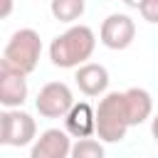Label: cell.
<instances>
[{"mask_svg": "<svg viewBox=\"0 0 158 158\" xmlns=\"http://www.w3.org/2000/svg\"><path fill=\"white\" fill-rule=\"evenodd\" d=\"M94 47H96V37H94L91 27L74 25L52 40L49 59L59 69H74V67L86 64V59L94 54Z\"/></svg>", "mask_w": 158, "mask_h": 158, "instance_id": "cell-1", "label": "cell"}, {"mask_svg": "<svg viewBox=\"0 0 158 158\" xmlns=\"http://www.w3.org/2000/svg\"><path fill=\"white\" fill-rule=\"evenodd\" d=\"M128 116L123 104V91H109L96 106V133L104 143H118L126 138Z\"/></svg>", "mask_w": 158, "mask_h": 158, "instance_id": "cell-2", "label": "cell"}, {"mask_svg": "<svg viewBox=\"0 0 158 158\" xmlns=\"http://www.w3.org/2000/svg\"><path fill=\"white\" fill-rule=\"evenodd\" d=\"M40 54H42L40 35L30 27H22L7 40L5 49H2V62L10 64L12 69L22 72V74H30V72H35V67L40 62Z\"/></svg>", "mask_w": 158, "mask_h": 158, "instance_id": "cell-3", "label": "cell"}, {"mask_svg": "<svg viewBox=\"0 0 158 158\" xmlns=\"http://www.w3.org/2000/svg\"><path fill=\"white\" fill-rule=\"evenodd\" d=\"M37 123L27 111L20 109H5L0 114V143L2 146H27L37 138Z\"/></svg>", "mask_w": 158, "mask_h": 158, "instance_id": "cell-4", "label": "cell"}, {"mask_svg": "<svg viewBox=\"0 0 158 158\" xmlns=\"http://www.w3.org/2000/svg\"><path fill=\"white\" fill-rule=\"evenodd\" d=\"M35 106H37L40 116H44V118H64L74 106L72 89L64 81H49L40 89Z\"/></svg>", "mask_w": 158, "mask_h": 158, "instance_id": "cell-5", "label": "cell"}, {"mask_svg": "<svg viewBox=\"0 0 158 158\" xmlns=\"http://www.w3.org/2000/svg\"><path fill=\"white\" fill-rule=\"evenodd\" d=\"M99 37H101V44L109 49H126L136 37V22L123 12H114L101 22Z\"/></svg>", "mask_w": 158, "mask_h": 158, "instance_id": "cell-6", "label": "cell"}, {"mask_svg": "<svg viewBox=\"0 0 158 158\" xmlns=\"http://www.w3.org/2000/svg\"><path fill=\"white\" fill-rule=\"evenodd\" d=\"M27 101V74L0 62V104L5 109H20Z\"/></svg>", "mask_w": 158, "mask_h": 158, "instance_id": "cell-7", "label": "cell"}, {"mask_svg": "<svg viewBox=\"0 0 158 158\" xmlns=\"http://www.w3.org/2000/svg\"><path fill=\"white\" fill-rule=\"evenodd\" d=\"M72 138L67 131L47 128L40 133V138L32 143L30 158H69L72 156Z\"/></svg>", "mask_w": 158, "mask_h": 158, "instance_id": "cell-8", "label": "cell"}, {"mask_svg": "<svg viewBox=\"0 0 158 158\" xmlns=\"http://www.w3.org/2000/svg\"><path fill=\"white\" fill-rule=\"evenodd\" d=\"M74 81L79 86V91L84 96H99L106 91L109 86V72L104 64H94V62H86L81 67H77V74H74Z\"/></svg>", "mask_w": 158, "mask_h": 158, "instance_id": "cell-9", "label": "cell"}, {"mask_svg": "<svg viewBox=\"0 0 158 158\" xmlns=\"http://www.w3.org/2000/svg\"><path fill=\"white\" fill-rule=\"evenodd\" d=\"M64 126H67V133L74 136L77 141L79 138H91V133L96 131V111L86 101H79L64 116Z\"/></svg>", "mask_w": 158, "mask_h": 158, "instance_id": "cell-10", "label": "cell"}, {"mask_svg": "<svg viewBox=\"0 0 158 158\" xmlns=\"http://www.w3.org/2000/svg\"><path fill=\"white\" fill-rule=\"evenodd\" d=\"M123 104H126V116H128V123L131 126H138L143 123L151 111H153V99L146 89L141 86H131L123 91Z\"/></svg>", "mask_w": 158, "mask_h": 158, "instance_id": "cell-11", "label": "cell"}, {"mask_svg": "<svg viewBox=\"0 0 158 158\" xmlns=\"http://www.w3.org/2000/svg\"><path fill=\"white\" fill-rule=\"evenodd\" d=\"M84 7H86V0H52L49 2V10L54 15V20L59 22H74L84 15Z\"/></svg>", "mask_w": 158, "mask_h": 158, "instance_id": "cell-12", "label": "cell"}, {"mask_svg": "<svg viewBox=\"0 0 158 158\" xmlns=\"http://www.w3.org/2000/svg\"><path fill=\"white\" fill-rule=\"evenodd\" d=\"M69 158H104V146L94 138H79L72 146V156Z\"/></svg>", "mask_w": 158, "mask_h": 158, "instance_id": "cell-13", "label": "cell"}, {"mask_svg": "<svg viewBox=\"0 0 158 158\" xmlns=\"http://www.w3.org/2000/svg\"><path fill=\"white\" fill-rule=\"evenodd\" d=\"M141 17L151 25H158V0H143L141 7H138Z\"/></svg>", "mask_w": 158, "mask_h": 158, "instance_id": "cell-14", "label": "cell"}, {"mask_svg": "<svg viewBox=\"0 0 158 158\" xmlns=\"http://www.w3.org/2000/svg\"><path fill=\"white\" fill-rule=\"evenodd\" d=\"M12 10V0H2V10H0V17H7Z\"/></svg>", "mask_w": 158, "mask_h": 158, "instance_id": "cell-15", "label": "cell"}, {"mask_svg": "<svg viewBox=\"0 0 158 158\" xmlns=\"http://www.w3.org/2000/svg\"><path fill=\"white\" fill-rule=\"evenodd\" d=\"M151 133H153V138L158 141V114L153 116V121H151Z\"/></svg>", "mask_w": 158, "mask_h": 158, "instance_id": "cell-16", "label": "cell"}, {"mask_svg": "<svg viewBox=\"0 0 158 158\" xmlns=\"http://www.w3.org/2000/svg\"><path fill=\"white\" fill-rule=\"evenodd\" d=\"M141 2H143V0H123V5H128V7H136V10L141 7Z\"/></svg>", "mask_w": 158, "mask_h": 158, "instance_id": "cell-17", "label": "cell"}]
</instances>
